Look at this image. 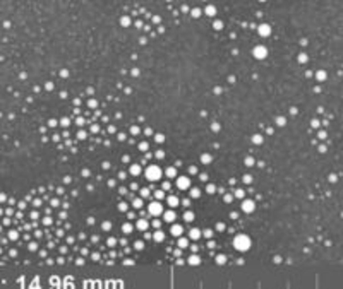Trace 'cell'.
Wrapping results in <instances>:
<instances>
[{"instance_id":"6da1fadb","label":"cell","mask_w":343,"mask_h":289,"mask_svg":"<svg viewBox=\"0 0 343 289\" xmlns=\"http://www.w3.org/2000/svg\"><path fill=\"white\" fill-rule=\"evenodd\" d=\"M233 245H235V248H237V250L245 251V250H249V246H251V240H249L245 234H239V236L233 240Z\"/></svg>"},{"instance_id":"7a4b0ae2","label":"cell","mask_w":343,"mask_h":289,"mask_svg":"<svg viewBox=\"0 0 343 289\" xmlns=\"http://www.w3.org/2000/svg\"><path fill=\"white\" fill-rule=\"evenodd\" d=\"M146 176H148L149 181H156V180H160V176H161V169L158 168V166H149V168L146 169Z\"/></svg>"},{"instance_id":"3957f363","label":"cell","mask_w":343,"mask_h":289,"mask_svg":"<svg viewBox=\"0 0 343 289\" xmlns=\"http://www.w3.org/2000/svg\"><path fill=\"white\" fill-rule=\"evenodd\" d=\"M161 212H163V205H161L160 202H153L151 205H149V214H151V216H160Z\"/></svg>"},{"instance_id":"277c9868","label":"cell","mask_w":343,"mask_h":289,"mask_svg":"<svg viewBox=\"0 0 343 289\" xmlns=\"http://www.w3.org/2000/svg\"><path fill=\"white\" fill-rule=\"evenodd\" d=\"M177 185H178V188H180V190H185V188H189V186H191V180H189V178H185V176H180L177 180Z\"/></svg>"},{"instance_id":"5b68a950","label":"cell","mask_w":343,"mask_h":289,"mask_svg":"<svg viewBox=\"0 0 343 289\" xmlns=\"http://www.w3.org/2000/svg\"><path fill=\"white\" fill-rule=\"evenodd\" d=\"M254 207H256V204L252 202V200H245L244 205H242V211L244 212H252V211H254Z\"/></svg>"},{"instance_id":"8992f818","label":"cell","mask_w":343,"mask_h":289,"mask_svg":"<svg viewBox=\"0 0 343 289\" xmlns=\"http://www.w3.org/2000/svg\"><path fill=\"white\" fill-rule=\"evenodd\" d=\"M254 56H256V58H264V56H266V50L263 46L254 48Z\"/></svg>"},{"instance_id":"52a82bcc","label":"cell","mask_w":343,"mask_h":289,"mask_svg":"<svg viewBox=\"0 0 343 289\" xmlns=\"http://www.w3.org/2000/svg\"><path fill=\"white\" fill-rule=\"evenodd\" d=\"M170 233L173 234V236H180V234H182V226H180V224H173L172 228H170Z\"/></svg>"},{"instance_id":"ba28073f","label":"cell","mask_w":343,"mask_h":289,"mask_svg":"<svg viewBox=\"0 0 343 289\" xmlns=\"http://www.w3.org/2000/svg\"><path fill=\"white\" fill-rule=\"evenodd\" d=\"M269 33H271V27H269L268 24H263V26L259 27V34L261 36H268Z\"/></svg>"},{"instance_id":"9c48e42d","label":"cell","mask_w":343,"mask_h":289,"mask_svg":"<svg viewBox=\"0 0 343 289\" xmlns=\"http://www.w3.org/2000/svg\"><path fill=\"white\" fill-rule=\"evenodd\" d=\"M165 221H166V222H172V221H175V212H172V211L165 212Z\"/></svg>"},{"instance_id":"30bf717a","label":"cell","mask_w":343,"mask_h":289,"mask_svg":"<svg viewBox=\"0 0 343 289\" xmlns=\"http://www.w3.org/2000/svg\"><path fill=\"white\" fill-rule=\"evenodd\" d=\"M191 238H192V240H199V238H201V231L197 228H194L191 231Z\"/></svg>"},{"instance_id":"8fae6325","label":"cell","mask_w":343,"mask_h":289,"mask_svg":"<svg viewBox=\"0 0 343 289\" xmlns=\"http://www.w3.org/2000/svg\"><path fill=\"white\" fill-rule=\"evenodd\" d=\"M199 262H201V258L197 257V255H192L191 258H189V263H191V265H197Z\"/></svg>"},{"instance_id":"7c38bea8","label":"cell","mask_w":343,"mask_h":289,"mask_svg":"<svg viewBox=\"0 0 343 289\" xmlns=\"http://www.w3.org/2000/svg\"><path fill=\"white\" fill-rule=\"evenodd\" d=\"M187 245H189L187 238H180V240H178V246H180V248H187Z\"/></svg>"},{"instance_id":"4fadbf2b","label":"cell","mask_w":343,"mask_h":289,"mask_svg":"<svg viewBox=\"0 0 343 289\" xmlns=\"http://www.w3.org/2000/svg\"><path fill=\"white\" fill-rule=\"evenodd\" d=\"M155 240H156V241H163V240H165V236H163V233H161V231H156V233H155Z\"/></svg>"},{"instance_id":"5bb4252c","label":"cell","mask_w":343,"mask_h":289,"mask_svg":"<svg viewBox=\"0 0 343 289\" xmlns=\"http://www.w3.org/2000/svg\"><path fill=\"white\" fill-rule=\"evenodd\" d=\"M168 204L172 205V207H175V205L178 204V199H177V197H168Z\"/></svg>"},{"instance_id":"9a60e30c","label":"cell","mask_w":343,"mask_h":289,"mask_svg":"<svg viewBox=\"0 0 343 289\" xmlns=\"http://www.w3.org/2000/svg\"><path fill=\"white\" fill-rule=\"evenodd\" d=\"M137 228H139V229H146V228H148V222H146L144 219H139V222H137Z\"/></svg>"},{"instance_id":"2e32d148","label":"cell","mask_w":343,"mask_h":289,"mask_svg":"<svg viewBox=\"0 0 343 289\" xmlns=\"http://www.w3.org/2000/svg\"><path fill=\"white\" fill-rule=\"evenodd\" d=\"M130 173H132V175H139V173H141V168L137 166V164H134V166L130 168Z\"/></svg>"},{"instance_id":"e0dca14e","label":"cell","mask_w":343,"mask_h":289,"mask_svg":"<svg viewBox=\"0 0 343 289\" xmlns=\"http://www.w3.org/2000/svg\"><path fill=\"white\" fill-rule=\"evenodd\" d=\"M184 219H185V221H192V219H194V214H192V212H185V214H184Z\"/></svg>"},{"instance_id":"ac0fdd59","label":"cell","mask_w":343,"mask_h":289,"mask_svg":"<svg viewBox=\"0 0 343 289\" xmlns=\"http://www.w3.org/2000/svg\"><path fill=\"white\" fill-rule=\"evenodd\" d=\"M166 175L172 178V176H175V175H177V171H175V168H168V169H166Z\"/></svg>"},{"instance_id":"d6986e66","label":"cell","mask_w":343,"mask_h":289,"mask_svg":"<svg viewBox=\"0 0 343 289\" xmlns=\"http://www.w3.org/2000/svg\"><path fill=\"white\" fill-rule=\"evenodd\" d=\"M206 12H208L209 16H214V12H216V9H214V7H211V5H209L208 9H206Z\"/></svg>"},{"instance_id":"ffe728a7","label":"cell","mask_w":343,"mask_h":289,"mask_svg":"<svg viewBox=\"0 0 343 289\" xmlns=\"http://www.w3.org/2000/svg\"><path fill=\"white\" fill-rule=\"evenodd\" d=\"M191 195H192V197H194V199H197V197H199V195H201V192H199V190H197V188H194V190H192V193H191Z\"/></svg>"},{"instance_id":"44dd1931","label":"cell","mask_w":343,"mask_h":289,"mask_svg":"<svg viewBox=\"0 0 343 289\" xmlns=\"http://www.w3.org/2000/svg\"><path fill=\"white\" fill-rule=\"evenodd\" d=\"M129 231H132V226H130V224H124V233H129Z\"/></svg>"},{"instance_id":"7402d4cb","label":"cell","mask_w":343,"mask_h":289,"mask_svg":"<svg viewBox=\"0 0 343 289\" xmlns=\"http://www.w3.org/2000/svg\"><path fill=\"white\" fill-rule=\"evenodd\" d=\"M317 79H319V81H324V79H326V74L324 72H319V74H317Z\"/></svg>"},{"instance_id":"603a6c76","label":"cell","mask_w":343,"mask_h":289,"mask_svg":"<svg viewBox=\"0 0 343 289\" xmlns=\"http://www.w3.org/2000/svg\"><path fill=\"white\" fill-rule=\"evenodd\" d=\"M235 197H239V199L244 197V190H237V192H235Z\"/></svg>"},{"instance_id":"cb8c5ba5","label":"cell","mask_w":343,"mask_h":289,"mask_svg":"<svg viewBox=\"0 0 343 289\" xmlns=\"http://www.w3.org/2000/svg\"><path fill=\"white\" fill-rule=\"evenodd\" d=\"M155 140H156V142H163L165 139H163V135H156V137H155Z\"/></svg>"},{"instance_id":"d4e9b609","label":"cell","mask_w":343,"mask_h":289,"mask_svg":"<svg viewBox=\"0 0 343 289\" xmlns=\"http://www.w3.org/2000/svg\"><path fill=\"white\" fill-rule=\"evenodd\" d=\"M134 205H136V209H141V205H143V202H141V200H136V202H134Z\"/></svg>"},{"instance_id":"484cf974","label":"cell","mask_w":343,"mask_h":289,"mask_svg":"<svg viewBox=\"0 0 343 289\" xmlns=\"http://www.w3.org/2000/svg\"><path fill=\"white\" fill-rule=\"evenodd\" d=\"M216 260H218V263H225V257H223V255H220Z\"/></svg>"},{"instance_id":"4316f807","label":"cell","mask_w":343,"mask_h":289,"mask_svg":"<svg viewBox=\"0 0 343 289\" xmlns=\"http://www.w3.org/2000/svg\"><path fill=\"white\" fill-rule=\"evenodd\" d=\"M153 226H155V228H160V226H161V221H158V219H156L155 222H153Z\"/></svg>"},{"instance_id":"83f0119b","label":"cell","mask_w":343,"mask_h":289,"mask_svg":"<svg viewBox=\"0 0 343 289\" xmlns=\"http://www.w3.org/2000/svg\"><path fill=\"white\" fill-rule=\"evenodd\" d=\"M204 234H206L208 238H211V236H213V234H211V229H206V231H204Z\"/></svg>"},{"instance_id":"f1b7e54d","label":"cell","mask_w":343,"mask_h":289,"mask_svg":"<svg viewBox=\"0 0 343 289\" xmlns=\"http://www.w3.org/2000/svg\"><path fill=\"white\" fill-rule=\"evenodd\" d=\"M136 248H137V250H141V248H143V241H137V243H136Z\"/></svg>"},{"instance_id":"f546056e","label":"cell","mask_w":343,"mask_h":289,"mask_svg":"<svg viewBox=\"0 0 343 289\" xmlns=\"http://www.w3.org/2000/svg\"><path fill=\"white\" fill-rule=\"evenodd\" d=\"M139 147H141V149H143V151H146V149H148V144H146V142H143V144H141Z\"/></svg>"},{"instance_id":"4dcf8cb0","label":"cell","mask_w":343,"mask_h":289,"mask_svg":"<svg viewBox=\"0 0 343 289\" xmlns=\"http://www.w3.org/2000/svg\"><path fill=\"white\" fill-rule=\"evenodd\" d=\"M141 195H143V197H148V190H146V188L141 190Z\"/></svg>"},{"instance_id":"1f68e13d","label":"cell","mask_w":343,"mask_h":289,"mask_svg":"<svg viewBox=\"0 0 343 289\" xmlns=\"http://www.w3.org/2000/svg\"><path fill=\"white\" fill-rule=\"evenodd\" d=\"M254 140H256V144H261V135H256V137H254Z\"/></svg>"},{"instance_id":"d6a6232c","label":"cell","mask_w":343,"mask_h":289,"mask_svg":"<svg viewBox=\"0 0 343 289\" xmlns=\"http://www.w3.org/2000/svg\"><path fill=\"white\" fill-rule=\"evenodd\" d=\"M192 14H194V17H199V14H201V10H197V9H196V10H194V12H192Z\"/></svg>"},{"instance_id":"836d02e7","label":"cell","mask_w":343,"mask_h":289,"mask_svg":"<svg viewBox=\"0 0 343 289\" xmlns=\"http://www.w3.org/2000/svg\"><path fill=\"white\" fill-rule=\"evenodd\" d=\"M156 199H163V192H156Z\"/></svg>"},{"instance_id":"e575fe53","label":"cell","mask_w":343,"mask_h":289,"mask_svg":"<svg viewBox=\"0 0 343 289\" xmlns=\"http://www.w3.org/2000/svg\"><path fill=\"white\" fill-rule=\"evenodd\" d=\"M156 157H160V159H161V157H163V151H158L156 152Z\"/></svg>"},{"instance_id":"d590c367","label":"cell","mask_w":343,"mask_h":289,"mask_svg":"<svg viewBox=\"0 0 343 289\" xmlns=\"http://www.w3.org/2000/svg\"><path fill=\"white\" fill-rule=\"evenodd\" d=\"M305 56H307V55H300V58H299V60H300V62H305V60H307Z\"/></svg>"}]
</instances>
